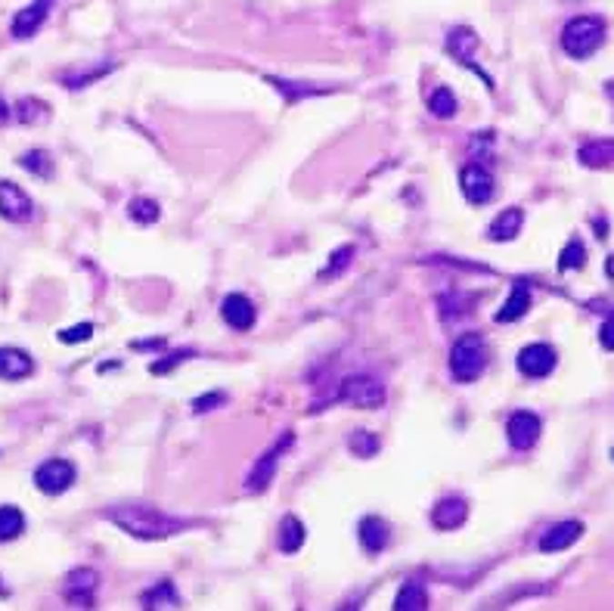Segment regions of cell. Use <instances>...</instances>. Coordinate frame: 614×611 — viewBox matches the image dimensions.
Masks as SVG:
<instances>
[{"label": "cell", "mask_w": 614, "mask_h": 611, "mask_svg": "<svg viewBox=\"0 0 614 611\" xmlns=\"http://www.w3.org/2000/svg\"><path fill=\"white\" fill-rule=\"evenodd\" d=\"M106 518H109L112 525H118L121 531L131 534V537H140V540L171 537V534H180L184 527H189L186 518L165 516L162 509L146 506V503H125V506H112V509H106Z\"/></svg>", "instance_id": "1"}, {"label": "cell", "mask_w": 614, "mask_h": 611, "mask_svg": "<svg viewBox=\"0 0 614 611\" xmlns=\"http://www.w3.org/2000/svg\"><path fill=\"white\" fill-rule=\"evenodd\" d=\"M488 366V348H484V338L478 332H466L453 342L450 348V373L459 382H475L478 376Z\"/></svg>", "instance_id": "2"}, {"label": "cell", "mask_w": 614, "mask_h": 611, "mask_svg": "<svg viewBox=\"0 0 614 611\" xmlns=\"http://www.w3.org/2000/svg\"><path fill=\"white\" fill-rule=\"evenodd\" d=\"M605 41V22L599 16H578L565 25L562 32V47L568 56L574 59H587L602 47Z\"/></svg>", "instance_id": "3"}, {"label": "cell", "mask_w": 614, "mask_h": 611, "mask_svg": "<svg viewBox=\"0 0 614 611\" xmlns=\"http://www.w3.org/2000/svg\"><path fill=\"white\" fill-rule=\"evenodd\" d=\"M338 401L363 406V410H378V406L385 404V388L382 382L369 379V376H351V379L341 382Z\"/></svg>", "instance_id": "4"}, {"label": "cell", "mask_w": 614, "mask_h": 611, "mask_svg": "<svg viewBox=\"0 0 614 611\" xmlns=\"http://www.w3.org/2000/svg\"><path fill=\"white\" fill-rule=\"evenodd\" d=\"M75 463H68V459H47V463H41L35 469V485L37 490H44V494L56 496L63 494L75 485Z\"/></svg>", "instance_id": "5"}, {"label": "cell", "mask_w": 614, "mask_h": 611, "mask_svg": "<svg viewBox=\"0 0 614 611\" xmlns=\"http://www.w3.org/2000/svg\"><path fill=\"white\" fill-rule=\"evenodd\" d=\"M540 432H543V422L530 410L512 413L509 422H506V437H509L515 450H530L537 444V437H540Z\"/></svg>", "instance_id": "6"}, {"label": "cell", "mask_w": 614, "mask_h": 611, "mask_svg": "<svg viewBox=\"0 0 614 611\" xmlns=\"http://www.w3.org/2000/svg\"><path fill=\"white\" fill-rule=\"evenodd\" d=\"M518 369L528 379H543V376H549L556 369V351L540 342L528 345V348L518 351Z\"/></svg>", "instance_id": "7"}, {"label": "cell", "mask_w": 614, "mask_h": 611, "mask_svg": "<svg viewBox=\"0 0 614 611\" xmlns=\"http://www.w3.org/2000/svg\"><path fill=\"white\" fill-rule=\"evenodd\" d=\"M292 444H295V435H283V437H279V441H277V447L267 450V454L257 459V466L252 469V475H248V490H252V494H261V490L270 485V481H273V472H277L279 456H283L286 450L292 447Z\"/></svg>", "instance_id": "8"}, {"label": "cell", "mask_w": 614, "mask_h": 611, "mask_svg": "<svg viewBox=\"0 0 614 611\" xmlns=\"http://www.w3.org/2000/svg\"><path fill=\"white\" fill-rule=\"evenodd\" d=\"M459 184H462V195H466L472 205H484V202H490L497 193L494 177H490L481 165H468V168H462Z\"/></svg>", "instance_id": "9"}, {"label": "cell", "mask_w": 614, "mask_h": 611, "mask_svg": "<svg viewBox=\"0 0 614 611\" xmlns=\"http://www.w3.org/2000/svg\"><path fill=\"white\" fill-rule=\"evenodd\" d=\"M32 215H35V205H32V199H28V193L19 190V186L10 184V180H4V184H0V217H6V221H13V224H22Z\"/></svg>", "instance_id": "10"}, {"label": "cell", "mask_w": 614, "mask_h": 611, "mask_svg": "<svg viewBox=\"0 0 614 611\" xmlns=\"http://www.w3.org/2000/svg\"><path fill=\"white\" fill-rule=\"evenodd\" d=\"M221 316H224V323L230 329H239V332L252 329L255 326V305H252V298L239 295V292L226 295L224 305H221Z\"/></svg>", "instance_id": "11"}, {"label": "cell", "mask_w": 614, "mask_h": 611, "mask_svg": "<svg viewBox=\"0 0 614 611\" xmlns=\"http://www.w3.org/2000/svg\"><path fill=\"white\" fill-rule=\"evenodd\" d=\"M466 518H468V503L459 500V496H447V500H441L431 509V525H435L438 531H457Z\"/></svg>", "instance_id": "12"}, {"label": "cell", "mask_w": 614, "mask_h": 611, "mask_svg": "<svg viewBox=\"0 0 614 611\" xmlns=\"http://www.w3.org/2000/svg\"><path fill=\"white\" fill-rule=\"evenodd\" d=\"M580 534H583L580 522H559L540 537V549L543 553H562V549H568L571 543L580 540Z\"/></svg>", "instance_id": "13"}, {"label": "cell", "mask_w": 614, "mask_h": 611, "mask_svg": "<svg viewBox=\"0 0 614 611\" xmlns=\"http://www.w3.org/2000/svg\"><path fill=\"white\" fill-rule=\"evenodd\" d=\"M94 593H96V571L90 568H78L68 575V584H65V596L75 602L78 608H87L90 602H94Z\"/></svg>", "instance_id": "14"}, {"label": "cell", "mask_w": 614, "mask_h": 611, "mask_svg": "<svg viewBox=\"0 0 614 611\" xmlns=\"http://www.w3.org/2000/svg\"><path fill=\"white\" fill-rule=\"evenodd\" d=\"M35 373V364L22 348H0V379H28Z\"/></svg>", "instance_id": "15"}, {"label": "cell", "mask_w": 614, "mask_h": 611, "mask_svg": "<svg viewBox=\"0 0 614 611\" xmlns=\"http://www.w3.org/2000/svg\"><path fill=\"white\" fill-rule=\"evenodd\" d=\"M47 13H50V0H35L32 6H25V10L16 13V19H13V35H16V37H32L37 28L44 25Z\"/></svg>", "instance_id": "16"}, {"label": "cell", "mask_w": 614, "mask_h": 611, "mask_svg": "<svg viewBox=\"0 0 614 611\" xmlns=\"http://www.w3.org/2000/svg\"><path fill=\"white\" fill-rule=\"evenodd\" d=\"M388 540H391V527L385 525L382 518L369 516V518H363V522H360V546L367 549V553L378 556L385 546H388Z\"/></svg>", "instance_id": "17"}, {"label": "cell", "mask_w": 614, "mask_h": 611, "mask_svg": "<svg viewBox=\"0 0 614 611\" xmlns=\"http://www.w3.org/2000/svg\"><path fill=\"white\" fill-rule=\"evenodd\" d=\"M521 224H525V211H521V208H506L503 215H499L497 221L488 227V236L494 239V243H509V239L518 236Z\"/></svg>", "instance_id": "18"}, {"label": "cell", "mask_w": 614, "mask_h": 611, "mask_svg": "<svg viewBox=\"0 0 614 611\" xmlns=\"http://www.w3.org/2000/svg\"><path fill=\"white\" fill-rule=\"evenodd\" d=\"M528 307H530V289H528L525 283H518L512 289V295L506 298V305L497 311V323H515V320H521V316L528 314Z\"/></svg>", "instance_id": "19"}, {"label": "cell", "mask_w": 614, "mask_h": 611, "mask_svg": "<svg viewBox=\"0 0 614 611\" xmlns=\"http://www.w3.org/2000/svg\"><path fill=\"white\" fill-rule=\"evenodd\" d=\"M394 608H398V611H422V608H428L426 586H422L419 580H407V584L400 586V593L394 596Z\"/></svg>", "instance_id": "20"}, {"label": "cell", "mask_w": 614, "mask_h": 611, "mask_svg": "<svg viewBox=\"0 0 614 611\" xmlns=\"http://www.w3.org/2000/svg\"><path fill=\"white\" fill-rule=\"evenodd\" d=\"M478 47V37L472 28H453L447 37V53H450L457 63H472V50Z\"/></svg>", "instance_id": "21"}, {"label": "cell", "mask_w": 614, "mask_h": 611, "mask_svg": "<svg viewBox=\"0 0 614 611\" xmlns=\"http://www.w3.org/2000/svg\"><path fill=\"white\" fill-rule=\"evenodd\" d=\"M301 546H305V525H301V518L286 516L283 522H279V549H283L286 556H292L298 553Z\"/></svg>", "instance_id": "22"}, {"label": "cell", "mask_w": 614, "mask_h": 611, "mask_svg": "<svg viewBox=\"0 0 614 611\" xmlns=\"http://www.w3.org/2000/svg\"><path fill=\"white\" fill-rule=\"evenodd\" d=\"M580 162L587 165V168H609L614 162V143L611 140L587 143V146L580 149Z\"/></svg>", "instance_id": "23"}, {"label": "cell", "mask_w": 614, "mask_h": 611, "mask_svg": "<svg viewBox=\"0 0 614 611\" xmlns=\"http://www.w3.org/2000/svg\"><path fill=\"white\" fill-rule=\"evenodd\" d=\"M177 606H180V596L174 590L171 580H162L156 590L143 596V608H177Z\"/></svg>", "instance_id": "24"}, {"label": "cell", "mask_w": 614, "mask_h": 611, "mask_svg": "<svg viewBox=\"0 0 614 611\" xmlns=\"http://www.w3.org/2000/svg\"><path fill=\"white\" fill-rule=\"evenodd\" d=\"M428 109H431V115L444 118V122L457 115V96H453V90L450 87H435V90H431Z\"/></svg>", "instance_id": "25"}, {"label": "cell", "mask_w": 614, "mask_h": 611, "mask_svg": "<svg viewBox=\"0 0 614 611\" xmlns=\"http://www.w3.org/2000/svg\"><path fill=\"white\" fill-rule=\"evenodd\" d=\"M25 531V516L16 506H0V543L16 540Z\"/></svg>", "instance_id": "26"}, {"label": "cell", "mask_w": 614, "mask_h": 611, "mask_svg": "<svg viewBox=\"0 0 614 611\" xmlns=\"http://www.w3.org/2000/svg\"><path fill=\"white\" fill-rule=\"evenodd\" d=\"M127 215H131L134 224H143V227H149V224H156L158 217H162V208H158V202L136 195V199H131V205H127Z\"/></svg>", "instance_id": "27"}, {"label": "cell", "mask_w": 614, "mask_h": 611, "mask_svg": "<svg viewBox=\"0 0 614 611\" xmlns=\"http://www.w3.org/2000/svg\"><path fill=\"white\" fill-rule=\"evenodd\" d=\"M19 165L25 171H32L35 177H53V158L44 153V149H32L19 158Z\"/></svg>", "instance_id": "28"}, {"label": "cell", "mask_w": 614, "mask_h": 611, "mask_svg": "<svg viewBox=\"0 0 614 611\" xmlns=\"http://www.w3.org/2000/svg\"><path fill=\"white\" fill-rule=\"evenodd\" d=\"M583 261H587V252H583V243L580 239H571V243L565 245L562 252V261H559V270H580Z\"/></svg>", "instance_id": "29"}, {"label": "cell", "mask_w": 614, "mask_h": 611, "mask_svg": "<svg viewBox=\"0 0 614 611\" xmlns=\"http://www.w3.org/2000/svg\"><path fill=\"white\" fill-rule=\"evenodd\" d=\"M19 122H25V125H32V122H41V118H47V105H44L41 100H22L19 105Z\"/></svg>", "instance_id": "30"}, {"label": "cell", "mask_w": 614, "mask_h": 611, "mask_svg": "<svg viewBox=\"0 0 614 611\" xmlns=\"http://www.w3.org/2000/svg\"><path fill=\"white\" fill-rule=\"evenodd\" d=\"M273 87L277 90H283L286 94V100H301V96H310V94H317V87L314 85H307V87H298V81H283V78H267Z\"/></svg>", "instance_id": "31"}, {"label": "cell", "mask_w": 614, "mask_h": 611, "mask_svg": "<svg viewBox=\"0 0 614 611\" xmlns=\"http://www.w3.org/2000/svg\"><path fill=\"white\" fill-rule=\"evenodd\" d=\"M351 450L357 456H373V454H378V437L367 435V432H354L351 435Z\"/></svg>", "instance_id": "32"}, {"label": "cell", "mask_w": 614, "mask_h": 611, "mask_svg": "<svg viewBox=\"0 0 614 611\" xmlns=\"http://www.w3.org/2000/svg\"><path fill=\"white\" fill-rule=\"evenodd\" d=\"M90 336H94V326H90V323H78V326L59 332V342H65V345H78V342H87Z\"/></svg>", "instance_id": "33"}, {"label": "cell", "mask_w": 614, "mask_h": 611, "mask_svg": "<svg viewBox=\"0 0 614 611\" xmlns=\"http://www.w3.org/2000/svg\"><path fill=\"white\" fill-rule=\"evenodd\" d=\"M351 255H354V248H351V245L338 248V252H336V255H332V267H329V270H326V276H329V274H336V270H338V267H341V270H345V267H347V261H351Z\"/></svg>", "instance_id": "34"}, {"label": "cell", "mask_w": 614, "mask_h": 611, "mask_svg": "<svg viewBox=\"0 0 614 611\" xmlns=\"http://www.w3.org/2000/svg\"><path fill=\"white\" fill-rule=\"evenodd\" d=\"M599 336H602V345H605V348H609V351H614V316H611L609 323H605V326H602V332H599Z\"/></svg>", "instance_id": "35"}, {"label": "cell", "mask_w": 614, "mask_h": 611, "mask_svg": "<svg viewBox=\"0 0 614 611\" xmlns=\"http://www.w3.org/2000/svg\"><path fill=\"white\" fill-rule=\"evenodd\" d=\"M6 118H10V109H6V103H4V100H0V125H4V122H6Z\"/></svg>", "instance_id": "36"}]
</instances>
